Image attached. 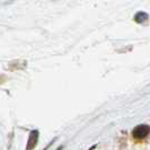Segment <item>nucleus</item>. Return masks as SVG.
Returning a JSON list of instances; mask_svg holds the SVG:
<instances>
[{"label": "nucleus", "mask_w": 150, "mask_h": 150, "mask_svg": "<svg viewBox=\"0 0 150 150\" xmlns=\"http://www.w3.org/2000/svg\"><path fill=\"white\" fill-rule=\"evenodd\" d=\"M147 19H148V14H146L143 11H139L134 16V21L137 23H143L144 21H147Z\"/></svg>", "instance_id": "7ed1b4c3"}, {"label": "nucleus", "mask_w": 150, "mask_h": 150, "mask_svg": "<svg viewBox=\"0 0 150 150\" xmlns=\"http://www.w3.org/2000/svg\"><path fill=\"white\" fill-rule=\"evenodd\" d=\"M38 130H33L30 131V137H28V141H27V144H26V150H33L36 144H38Z\"/></svg>", "instance_id": "f03ea898"}, {"label": "nucleus", "mask_w": 150, "mask_h": 150, "mask_svg": "<svg viewBox=\"0 0 150 150\" xmlns=\"http://www.w3.org/2000/svg\"><path fill=\"white\" fill-rule=\"evenodd\" d=\"M150 132V128L146 124H141V125H138L137 128H134L133 132H132V135L133 138L137 139V140H142L144 139L147 135L149 134Z\"/></svg>", "instance_id": "f257e3e1"}]
</instances>
